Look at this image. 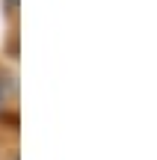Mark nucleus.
I'll use <instances>...</instances> for the list:
<instances>
[{"mask_svg": "<svg viewBox=\"0 0 157 160\" xmlns=\"http://www.w3.org/2000/svg\"><path fill=\"white\" fill-rule=\"evenodd\" d=\"M9 92H12V83H9V77L3 74V68H0V119H3V110H6V101H9Z\"/></svg>", "mask_w": 157, "mask_h": 160, "instance_id": "nucleus-1", "label": "nucleus"}, {"mask_svg": "<svg viewBox=\"0 0 157 160\" xmlns=\"http://www.w3.org/2000/svg\"><path fill=\"white\" fill-rule=\"evenodd\" d=\"M3 9H6V15H9V18H15V12H18V0H3Z\"/></svg>", "mask_w": 157, "mask_h": 160, "instance_id": "nucleus-2", "label": "nucleus"}]
</instances>
